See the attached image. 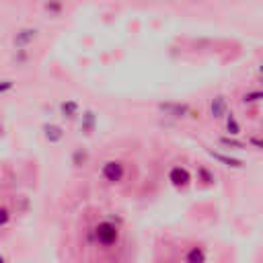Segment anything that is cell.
<instances>
[{
	"label": "cell",
	"mask_w": 263,
	"mask_h": 263,
	"mask_svg": "<svg viewBox=\"0 0 263 263\" xmlns=\"http://www.w3.org/2000/svg\"><path fill=\"white\" fill-rule=\"evenodd\" d=\"M97 241L103 245V247H109L117 241V229L109 222H103L97 226Z\"/></svg>",
	"instance_id": "1"
},
{
	"label": "cell",
	"mask_w": 263,
	"mask_h": 263,
	"mask_svg": "<svg viewBox=\"0 0 263 263\" xmlns=\"http://www.w3.org/2000/svg\"><path fill=\"white\" fill-rule=\"evenodd\" d=\"M231 113V107H229V99L218 95L210 101V115L214 119H226V115Z\"/></svg>",
	"instance_id": "2"
},
{
	"label": "cell",
	"mask_w": 263,
	"mask_h": 263,
	"mask_svg": "<svg viewBox=\"0 0 263 263\" xmlns=\"http://www.w3.org/2000/svg\"><path fill=\"white\" fill-rule=\"evenodd\" d=\"M101 175H103V179H105V181H109V183H117V181L124 179V165L111 161V163H107V165L103 167Z\"/></svg>",
	"instance_id": "3"
},
{
	"label": "cell",
	"mask_w": 263,
	"mask_h": 263,
	"mask_svg": "<svg viewBox=\"0 0 263 263\" xmlns=\"http://www.w3.org/2000/svg\"><path fill=\"white\" fill-rule=\"evenodd\" d=\"M208 152H210V156H212L214 161H218L220 165L229 167V169H243L245 167V163L241 159H235V156H231V154H224V152H218V150H210V148H208Z\"/></svg>",
	"instance_id": "4"
},
{
	"label": "cell",
	"mask_w": 263,
	"mask_h": 263,
	"mask_svg": "<svg viewBox=\"0 0 263 263\" xmlns=\"http://www.w3.org/2000/svg\"><path fill=\"white\" fill-rule=\"evenodd\" d=\"M224 128H226V134H229V136H233V138L241 136V132H243L241 121L237 119V115H235L233 111H231L229 115H226V119H224Z\"/></svg>",
	"instance_id": "5"
},
{
	"label": "cell",
	"mask_w": 263,
	"mask_h": 263,
	"mask_svg": "<svg viewBox=\"0 0 263 263\" xmlns=\"http://www.w3.org/2000/svg\"><path fill=\"white\" fill-rule=\"evenodd\" d=\"M169 115L173 117H185L189 113V105H181V103H171V105H165L163 107Z\"/></svg>",
	"instance_id": "6"
},
{
	"label": "cell",
	"mask_w": 263,
	"mask_h": 263,
	"mask_svg": "<svg viewBox=\"0 0 263 263\" xmlns=\"http://www.w3.org/2000/svg\"><path fill=\"white\" fill-rule=\"evenodd\" d=\"M171 181L175 185H187L189 183V173L185 169H179V167H175L171 171Z\"/></svg>",
	"instance_id": "7"
},
{
	"label": "cell",
	"mask_w": 263,
	"mask_h": 263,
	"mask_svg": "<svg viewBox=\"0 0 263 263\" xmlns=\"http://www.w3.org/2000/svg\"><path fill=\"white\" fill-rule=\"evenodd\" d=\"M204 261H206V251L202 247H194L185 257V263H204Z\"/></svg>",
	"instance_id": "8"
},
{
	"label": "cell",
	"mask_w": 263,
	"mask_h": 263,
	"mask_svg": "<svg viewBox=\"0 0 263 263\" xmlns=\"http://www.w3.org/2000/svg\"><path fill=\"white\" fill-rule=\"evenodd\" d=\"M245 105H253V103H261L263 101V91H247L241 99Z\"/></svg>",
	"instance_id": "9"
},
{
	"label": "cell",
	"mask_w": 263,
	"mask_h": 263,
	"mask_svg": "<svg viewBox=\"0 0 263 263\" xmlns=\"http://www.w3.org/2000/svg\"><path fill=\"white\" fill-rule=\"evenodd\" d=\"M224 148H231V150H241V148H245V144L243 142H239V140H235V138H222V142H220Z\"/></svg>",
	"instance_id": "10"
},
{
	"label": "cell",
	"mask_w": 263,
	"mask_h": 263,
	"mask_svg": "<svg viewBox=\"0 0 263 263\" xmlns=\"http://www.w3.org/2000/svg\"><path fill=\"white\" fill-rule=\"evenodd\" d=\"M62 109H64V113H66L68 117H74V115L78 113V105H76L74 101H68V103L62 105Z\"/></svg>",
	"instance_id": "11"
},
{
	"label": "cell",
	"mask_w": 263,
	"mask_h": 263,
	"mask_svg": "<svg viewBox=\"0 0 263 263\" xmlns=\"http://www.w3.org/2000/svg\"><path fill=\"white\" fill-rule=\"evenodd\" d=\"M249 144L257 150H263V136H251L249 138Z\"/></svg>",
	"instance_id": "12"
}]
</instances>
